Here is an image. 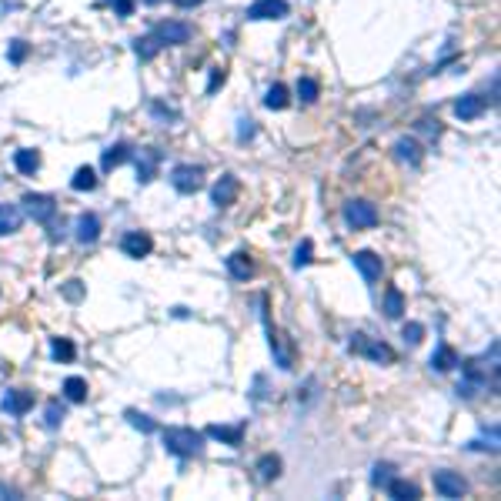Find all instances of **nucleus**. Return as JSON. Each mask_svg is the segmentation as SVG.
Wrapping results in <instances>:
<instances>
[{"instance_id": "nucleus-1", "label": "nucleus", "mask_w": 501, "mask_h": 501, "mask_svg": "<svg viewBox=\"0 0 501 501\" xmlns=\"http://www.w3.org/2000/svg\"><path fill=\"white\" fill-rule=\"evenodd\" d=\"M164 448L178 458H194L204 448V435L194 428H167L164 431Z\"/></svg>"}, {"instance_id": "nucleus-2", "label": "nucleus", "mask_w": 501, "mask_h": 501, "mask_svg": "<svg viewBox=\"0 0 501 501\" xmlns=\"http://www.w3.org/2000/svg\"><path fill=\"white\" fill-rule=\"evenodd\" d=\"M462 371H464V378H462V385H458L462 398H475L481 391H488V368L481 361H464Z\"/></svg>"}, {"instance_id": "nucleus-3", "label": "nucleus", "mask_w": 501, "mask_h": 501, "mask_svg": "<svg viewBox=\"0 0 501 501\" xmlns=\"http://www.w3.org/2000/svg\"><path fill=\"white\" fill-rule=\"evenodd\" d=\"M347 347H351V354H364V358L378 361V364H391V361H395V351H391L385 341H378V338H368V334H354Z\"/></svg>"}, {"instance_id": "nucleus-4", "label": "nucleus", "mask_w": 501, "mask_h": 501, "mask_svg": "<svg viewBox=\"0 0 501 501\" xmlns=\"http://www.w3.org/2000/svg\"><path fill=\"white\" fill-rule=\"evenodd\" d=\"M171 184H174V191H180V194L201 191V184H204V167L178 164L174 171H171Z\"/></svg>"}, {"instance_id": "nucleus-5", "label": "nucleus", "mask_w": 501, "mask_h": 501, "mask_svg": "<svg viewBox=\"0 0 501 501\" xmlns=\"http://www.w3.org/2000/svg\"><path fill=\"white\" fill-rule=\"evenodd\" d=\"M261 318H264V314H261ZM264 324H268V338H271V351H274V364H278L281 371H291V368H295V347L287 345V338H284V334L278 331V328H274L268 318H264Z\"/></svg>"}, {"instance_id": "nucleus-6", "label": "nucleus", "mask_w": 501, "mask_h": 501, "mask_svg": "<svg viewBox=\"0 0 501 501\" xmlns=\"http://www.w3.org/2000/svg\"><path fill=\"white\" fill-rule=\"evenodd\" d=\"M24 211L34 221H37V224H51L54 214H57V201H54L51 194H27V197H24Z\"/></svg>"}, {"instance_id": "nucleus-7", "label": "nucleus", "mask_w": 501, "mask_h": 501, "mask_svg": "<svg viewBox=\"0 0 501 501\" xmlns=\"http://www.w3.org/2000/svg\"><path fill=\"white\" fill-rule=\"evenodd\" d=\"M345 221L351 228H374L378 224V207L371 201H351V204H345Z\"/></svg>"}, {"instance_id": "nucleus-8", "label": "nucleus", "mask_w": 501, "mask_h": 501, "mask_svg": "<svg viewBox=\"0 0 501 501\" xmlns=\"http://www.w3.org/2000/svg\"><path fill=\"white\" fill-rule=\"evenodd\" d=\"M287 0H254L247 7V20H281L287 17Z\"/></svg>"}, {"instance_id": "nucleus-9", "label": "nucleus", "mask_w": 501, "mask_h": 501, "mask_svg": "<svg viewBox=\"0 0 501 501\" xmlns=\"http://www.w3.org/2000/svg\"><path fill=\"white\" fill-rule=\"evenodd\" d=\"M435 491L441 498H462L468 495V481L458 471H435Z\"/></svg>"}, {"instance_id": "nucleus-10", "label": "nucleus", "mask_w": 501, "mask_h": 501, "mask_svg": "<svg viewBox=\"0 0 501 501\" xmlns=\"http://www.w3.org/2000/svg\"><path fill=\"white\" fill-rule=\"evenodd\" d=\"M191 24H184V20H164V24L154 27V37L161 44H187L191 40Z\"/></svg>"}, {"instance_id": "nucleus-11", "label": "nucleus", "mask_w": 501, "mask_h": 501, "mask_svg": "<svg viewBox=\"0 0 501 501\" xmlns=\"http://www.w3.org/2000/svg\"><path fill=\"white\" fill-rule=\"evenodd\" d=\"M120 251L128 257H147L154 251V241H151V234H144V231H128L120 237Z\"/></svg>"}, {"instance_id": "nucleus-12", "label": "nucleus", "mask_w": 501, "mask_h": 501, "mask_svg": "<svg viewBox=\"0 0 501 501\" xmlns=\"http://www.w3.org/2000/svg\"><path fill=\"white\" fill-rule=\"evenodd\" d=\"M4 412L7 414H13V418H20V414H27L30 408H34V395L30 391H24V388H13V391H7L4 395Z\"/></svg>"}, {"instance_id": "nucleus-13", "label": "nucleus", "mask_w": 501, "mask_h": 501, "mask_svg": "<svg viewBox=\"0 0 501 501\" xmlns=\"http://www.w3.org/2000/svg\"><path fill=\"white\" fill-rule=\"evenodd\" d=\"M354 268L361 271V278H364V281L368 284H374V281H381V257L374 254V251H358V254H354Z\"/></svg>"}, {"instance_id": "nucleus-14", "label": "nucleus", "mask_w": 501, "mask_h": 501, "mask_svg": "<svg viewBox=\"0 0 501 501\" xmlns=\"http://www.w3.org/2000/svg\"><path fill=\"white\" fill-rule=\"evenodd\" d=\"M237 191H241V187H237V178H234V174H224V178L214 184L211 201H214L218 207H231L234 201H237Z\"/></svg>"}, {"instance_id": "nucleus-15", "label": "nucleus", "mask_w": 501, "mask_h": 501, "mask_svg": "<svg viewBox=\"0 0 501 501\" xmlns=\"http://www.w3.org/2000/svg\"><path fill=\"white\" fill-rule=\"evenodd\" d=\"M157 167H161V151H157V147L141 151V157H137V180H141V184H151V180L157 178Z\"/></svg>"}, {"instance_id": "nucleus-16", "label": "nucleus", "mask_w": 501, "mask_h": 501, "mask_svg": "<svg viewBox=\"0 0 501 501\" xmlns=\"http://www.w3.org/2000/svg\"><path fill=\"white\" fill-rule=\"evenodd\" d=\"M207 438H214V441H224V445L237 448V445H241V438H245V424H211V428H207Z\"/></svg>"}, {"instance_id": "nucleus-17", "label": "nucleus", "mask_w": 501, "mask_h": 501, "mask_svg": "<svg viewBox=\"0 0 501 501\" xmlns=\"http://www.w3.org/2000/svg\"><path fill=\"white\" fill-rule=\"evenodd\" d=\"M454 114L462 117V120H475V117L485 114V97L481 94H464L462 101L454 104Z\"/></svg>"}, {"instance_id": "nucleus-18", "label": "nucleus", "mask_w": 501, "mask_h": 501, "mask_svg": "<svg viewBox=\"0 0 501 501\" xmlns=\"http://www.w3.org/2000/svg\"><path fill=\"white\" fill-rule=\"evenodd\" d=\"M228 274H231L234 281H247V278L254 274V261H251L245 251H234V254L228 257Z\"/></svg>"}, {"instance_id": "nucleus-19", "label": "nucleus", "mask_w": 501, "mask_h": 501, "mask_svg": "<svg viewBox=\"0 0 501 501\" xmlns=\"http://www.w3.org/2000/svg\"><path fill=\"white\" fill-rule=\"evenodd\" d=\"M101 237V218L97 214H80L78 218V241L80 245H94Z\"/></svg>"}, {"instance_id": "nucleus-20", "label": "nucleus", "mask_w": 501, "mask_h": 501, "mask_svg": "<svg viewBox=\"0 0 501 501\" xmlns=\"http://www.w3.org/2000/svg\"><path fill=\"white\" fill-rule=\"evenodd\" d=\"M462 364V358H458V351L451 345H438V351L431 354V368L435 371H454Z\"/></svg>"}, {"instance_id": "nucleus-21", "label": "nucleus", "mask_w": 501, "mask_h": 501, "mask_svg": "<svg viewBox=\"0 0 501 501\" xmlns=\"http://www.w3.org/2000/svg\"><path fill=\"white\" fill-rule=\"evenodd\" d=\"M385 488H388V495H391L395 501H414L418 495H421L418 485H414V481H404V478H391Z\"/></svg>"}, {"instance_id": "nucleus-22", "label": "nucleus", "mask_w": 501, "mask_h": 501, "mask_svg": "<svg viewBox=\"0 0 501 501\" xmlns=\"http://www.w3.org/2000/svg\"><path fill=\"white\" fill-rule=\"evenodd\" d=\"M20 221H24V214L17 204H0V237L20 231Z\"/></svg>"}, {"instance_id": "nucleus-23", "label": "nucleus", "mask_w": 501, "mask_h": 501, "mask_svg": "<svg viewBox=\"0 0 501 501\" xmlns=\"http://www.w3.org/2000/svg\"><path fill=\"white\" fill-rule=\"evenodd\" d=\"M128 157H130V144H124V141L111 144V147L104 151V157H101V167H104V171H114V167H120Z\"/></svg>"}, {"instance_id": "nucleus-24", "label": "nucleus", "mask_w": 501, "mask_h": 501, "mask_svg": "<svg viewBox=\"0 0 501 501\" xmlns=\"http://www.w3.org/2000/svg\"><path fill=\"white\" fill-rule=\"evenodd\" d=\"M395 154H398V161H404V164H412V167L421 164V147H418V141H412V137H401V141L395 144Z\"/></svg>"}, {"instance_id": "nucleus-25", "label": "nucleus", "mask_w": 501, "mask_h": 501, "mask_svg": "<svg viewBox=\"0 0 501 501\" xmlns=\"http://www.w3.org/2000/svg\"><path fill=\"white\" fill-rule=\"evenodd\" d=\"M13 167H17L20 174H37L40 171V154L37 151H30V147H24V151H17V154H13Z\"/></svg>"}, {"instance_id": "nucleus-26", "label": "nucleus", "mask_w": 501, "mask_h": 501, "mask_svg": "<svg viewBox=\"0 0 501 501\" xmlns=\"http://www.w3.org/2000/svg\"><path fill=\"white\" fill-rule=\"evenodd\" d=\"M161 47H164V44H161L154 34H147V37H137V40H134V54H137L141 61H154L157 54H161Z\"/></svg>"}, {"instance_id": "nucleus-27", "label": "nucleus", "mask_w": 501, "mask_h": 501, "mask_svg": "<svg viewBox=\"0 0 501 501\" xmlns=\"http://www.w3.org/2000/svg\"><path fill=\"white\" fill-rule=\"evenodd\" d=\"M401 314H404V295H401L398 287H388L385 291V318L398 321Z\"/></svg>"}, {"instance_id": "nucleus-28", "label": "nucleus", "mask_w": 501, "mask_h": 501, "mask_svg": "<svg viewBox=\"0 0 501 501\" xmlns=\"http://www.w3.org/2000/svg\"><path fill=\"white\" fill-rule=\"evenodd\" d=\"M257 475H261V481H274V478L281 475V458L278 454H264L257 462Z\"/></svg>"}, {"instance_id": "nucleus-29", "label": "nucleus", "mask_w": 501, "mask_h": 501, "mask_svg": "<svg viewBox=\"0 0 501 501\" xmlns=\"http://www.w3.org/2000/svg\"><path fill=\"white\" fill-rule=\"evenodd\" d=\"M287 104H291V97H287V87H284V84H274V87H268L264 107H271V111H284Z\"/></svg>"}, {"instance_id": "nucleus-30", "label": "nucleus", "mask_w": 501, "mask_h": 501, "mask_svg": "<svg viewBox=\"0 0 501 501\" xmlns=\"http://www.w3.org/2000/svg\"><path fill=\"white\" fill-rule=\"evenodd\" d=\"M297 97H301V104H314L321 97V84L314 78H301L297 80Z\"/></svg>"}, {"instance_id": "nucleus-31", "label": "nucleus", "mask_w": 501, "mask_h": 501, "mask_svg": "<svg viewBox=\"0 0 501 501\" xmlns=\"http://www.w3.org/2000/svg\"><path fill=\"white\" fill-rule=\"evenodd\" d=\"M51 354H54V361H74L78 358V347L70 345V341H67V338H54L51 341Z\"/></svg>"}, {"instance_id": "nucleus-32", "label": "nucleus", "mask_w": 501, "mask_h": 501, "mask_svg": "<svg viewBox=\"0 0 501 501\" xmlns=\"http://www.w3.org/2000/svg\"><path fill=\"white\" fill-rule=\"evenodd\" d=\"M70 187H74V191H94V187H97V174H94V167H80L78 174L70 178Z\"/></svg>"}, {"instance_id": "nucleus-33", "label": "nucleus", "mask_w": 501, "mask_h": 501, "mask_svg": "<svg viewBox=\"0 0 501 501\" xmlns=\"http://www.w3.org/2000/svg\"><path fill=\"white\" fill-rule=\"evenodd\" d=\"M64 398L67 401H84L87 398V381H84V378H67L64 381Z\"/></svg>"}, {"instance_id": "nucleus-34", "label": "nucleus", "mask_w": 501, "mask_h": 501, "mask_svg": "<svg viewBox=\"0 0 501 501\" xmlns=\"http://www.w3.org/2000/svg\"><path fill=\"white\" fill-rule=\"evenodd\" d=\"M64 418H67V408H64V404H61L57 398L47 401V408H44V424H47V428H57V424L64 421Z\"/></svg>"}, {"instance_id": "nucleus-35", "label": "nucleus", "mask_w": 501, "mask_h": 501, "mask_svg": "<svg viewBox=\"0 0 501 501\" xmlns=\"http://www.w3.org/2000/svg\"><path fill=\"white\" fill-rule=\"evenodd\" d=\"M128 421L134 424L137 431H144V435H154V431H157V421H154V418H147V414L134 412V408H130V412H128Z\"/></svg>"}, {"instance_id": "nucleus-36", "label": "nucleus", "mask_w": 501, "mask_h": 501, "mask_svg": "<svg viewBox=\"0 0 501 501\" xmlns=\"http://www.w3.org/2000/svg\"><path fill=\"white\" fill-rule=\"evenodd\" d=\"M391 478H395V468H391L388 462L374 464V475H371V485H374V488H385V485L391 481Z\"/></svg>"}, {"instance_id": "nucleus-37", "label": "nucleus", "mask_w": 501, "mask_h": 501, "mask_svg": "<svg viewBox=\"0 0 501 501\" xmlns=\"http://www.w3.org/2000/svg\"><path fill=\"white\" fill-rule=\"evenodd\" d=\"M311 254H314V245H311L308 237H304V241L297 245V251H295V268H297V271L308 268V264H311Z\"/></svg>"}, {"instance_id": "nucleus-38", "label": "nucleus", "mask_w": 501, "mask_h": 501, "mask_svg": "<svg viewBox=\"0 0 501 501\" xmlns=\"http://www.w3.org/2000/svg\"><path fill=\"white\" fill-rule=\"evenodd\" d=\"M401 338H404L408 345H421V338H424V324L408 321V324H404V331H401Z\"/></svg>"}, {"instance_id": "nucleus-39", "label": "nucleus", "mask_w": 501, "mask_h": 501, "mask_svg": "<svg viewBox=\"0 0 501 501\" xmlns=\"http://www.w3.org/2000/svg\"><path fill=\"white\" fill-rule=\"evenodd\" d=\"M254 134H257L254 120H251V117H241V120H237V141L245 144V141H251V137H254Z\"/></svg>"}, {"instance_id": "nucleus-40", "label": "nucleus", "mask_w": 501, "mask_h": 501, "mask_svg": "<svg viewBox=\"0 0 501 501\" xmlns=\"http://www.w3.org/2000/svg\"><path fill=\"white\" fill-rule=\"evenodd\" d=\"M151 114H154L157 120H164V124H167V120H174V117H178V111H174V107H164L161 101H151Z\"/></svg>"}, {"instance_id": "nucleus-41", "label": "nucleus", "mask_w": 501, "mask_h": 501, "mask_svg": "<svg viewBox=\"0 0 501 501\" xmlns=\"http://www.w3.org/2000/svg\"><path fill=\"white\" fill-rule=\"evenodd\" d=\"M7 57H11V64H24V57H27V44H24V40H11V51H7Z\"/></svg>"}, {"instance_id": "nucleus-42", "label": "nucleus", "mask_w": 501, "mask_h": 501, "mask_svg": "<svg viewBox=\"0 0 501 501\" xmlns=\"http://www.w3.org/2000/svg\"><path fill=\"white\" fill-rule=\"evenodd\" d=\"M224 80H228L224 67H214V70H211V78H207V94H214V90H218L221 84H224Z\"/></svg>"}, {"instance_id": "nucleus-43", "label": "nucleus", "mask_w": 501, "mask_h": 501, "mask_svg": "<svg viewBox=\"0 0 501 501\" xmlns=\"http://www.w3.org/2000/svg\"><path fill=\"white\" fill-rule=\"evenodd\" d=\"M111 7H114V13H120V17H130L134 13V0H107Z\"/></svg>"}, {"instance_id": "nucleus-44", "label": "nucleus", "mask_w": 501, "mask_h": 501, "mask_svg": "<svg viewBox=\"0 0 501 501\" xmlns=\"http://www.w3.org/2000/svg\"><path fill=\"white\" fill-rule=\"evenodd\" d=\"M64 297H70V301H80V297H84V287H80V281H67L64 284Z\"/></svg>"}, {"instance_id": "nucleus-45", "label": "nucleus", "mask_w": 501, "mask_h": 501, "mask_svg": "<svg viewBox=\"0 0 501 501\" xmlns=\"http://www.w3.org/2000/svg\"><path fill=\"white\" fill-rule=\"evenodd\" d=\"M418 130H424L428 137H438V134H441V128H438V120H421V124H418Z\"/></svg>"}, {"instance_id": "nucleus-46", "label": "nucleus", "mask_w": 501, "mask_h": 501, "mask_svg": "<svg viewBox=\"0 0 501 501\" xmlns=\"http://www.w3.org/2000/svg\"><path fill=\"white\" fill-rule=\"evenodd\" d=\"M264 385H268V378H264V374H257V378H254V395H251L254 401L264 398Z\"/></svg>"}, {"instance_id": "nucleus-47", "label": "nucleus", "mask_w": 501, "mask_h": 501, "mask_svg": "<svg viewBox=\"0 0 501 501\" xmlns=\"http://www.w3.org/2000/svg\"><path fill=\"white\" fill-rule=\"evenodd\" d=\"M174 4H178V7H184V11H187V7H197V4H204V0H174Z\"/></svg>"}, {"instance_id": "nucleus-48", "label": "nucleus", "mask_w": 501, "mask_h": 501, "mask_svg": "<svg viewBox=\"0 0 501 501\" xmlns=\"http://www.w3.org/2000/svg\"><path fill=\"white\" fill-rule=\"evenodd\" d=\"M144 4H161V0H144Z\"/></svg>"}]
</instances>
